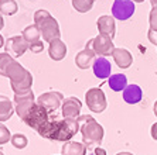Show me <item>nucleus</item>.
<instances>
[{
	"label": "nucleus",
	"mask_w": 157,
	"mask_h": 155,
	"mask_svg": "<svg viewBox=\"0 0 157 155\" xmlns=\"http://www.w3.org/2000/svg\"><path fill=\"white\" fill-rule=\"evenodd\" d=\"M6 78L10 79V86L14 93L26 92V90H30L33 86L31 72L27 71L21 64H18L16 59L9 65L7 71H6Z\"/></svg>",
	"instance_id": "f03ea898"
},
{
	"label": "nucleus",
	"mask_w": 157,
	"mask_h": 155,
	"mask_svg": "<svg viewBox=\"0 0 157 155\" xmlns=\"http://www.w3.org/2000/svg\"><path fill=\"white\" fill-rule=\"evenodd\" d=\"M13 61H14V58L11 57L10 54H7V52H2L0 54V75L6 76V71H7L9 65Z\"/></svg>",
	"instance_id": "b1692460"
},
{
	"label": "nucleus",
	"mask_w": 157,
	"mask_h": 155,
	"mask_svg": "<svg viewBox=\"0 0 157 155\" xmlns=\"http://www.w3.org/2000/svg\"><path fill=\"white\" fill-rule=\"evenodd\" d=\"M147 38L153 45H157V31H153V30H149L147 33Z\"/></svg>",
	"instance_id": "cd10ccee"
},
{
	"label": "nucleus",
	"mask_w": 157,
	"mask_h": 155,
	"mask_svg": "<svg viewBox=\"0 0 157 155\" xmlns=\"http://www.w3.org/2000/svg\"><path fill=\"white\" fill-rule=\"evenodd\" d=\"M122 96H123V100L128 103V105H136L139 103L143 98V92L142 87L136 83H132V85H128L124 87V90L122 92Z\"/></svg>",
	"instance_id": "dca6fc26"
},
{
	"label": "nucleus",
	"mask_w": 157,
	"mask_h": 155,
	"mask_svg": "<svg viewBox=\"0 0 157 155\" xmlns=\"http://www.w3.org/2000/svg\"><path fill=\"white\" fill-rule=\"evenodd\" d=\"M153 112H154V116L157 117V100H156V103H154V107H153Z\"/></svg>",
	"instance_id": "473e14b6"
},
{
	"label": "nucleus",
	"mask_w": 157,
	"mask_h": 155,
	"mask_svg": "<svg viewBox=\"0 0 157 155\" xmlns=\"http://www.w3.org/2000/svg\"><path fill=\"white\" fill-rule=\"evenodd\" d=\"M85 103L88 109L94 113H103L108 107V101L101 87H91L85 93Z\"/></svg>",
	"instance_id": "39448f33"
},
{
	"label": "nucleus",
	"mask_w": 157,
	"mask_h": 155,
	"mask_svg": "<svg viewBox=\"0 0 157 155\" xmlns=\"http://www.w3.org/2000/svg\"><path fill=\"white\" fill-rule=\"evenodd\" d=\"M14 105L18 103H23V101H30V100H36V96H34V92L31 89L26 90V92H21V93H14Z\"/></svg>",
	"instance_id": "393cba45"
},
{
	"label": "nucleus",
	"mask_w": 157,
	"mask_h": 155,
	"mask_svg": "<svg viewBox=\"0 0 157 155\" xmlns=\"http://www.w3.org/2000/svg\"><path fill=\"white\" fill-rule=\"evenodd\" d=\"M150 134H151V138L157 141V121L151 126V128H150Z\"/></svg>",
	"instance_id": "c85d7f7f"
},
{
	"label": "nucleus",
	"mask_w": 157,
	"mask_h": 155,
	"mask_svg": "<svg viewBox=\"0 0 157 155\" xmlns=\"http://www.w3.org/2000/svg\"><path fill=\"white\" fill-rule=\"evenodd\" d=\"M4 27V20H3V14L0 13V30Z\"/></svg>",
	"instance_id": "7c9ffc66"
},
{
	"label": "nucleus",
	"mask_w": 157,
	"mask_h": 155,
	"mask_svg": "<svg viewBox=\"0 0 157 155\" xmlns=\"http://www.w3.org/2000/svg\"><path fill=\"white\" fill-rule=\"evenodd\" d=\"M88 147L78 141H65L61 148V155H86Z\"/></svg>",
	"instance_id": "f3484780"
},
{
	"label": "nucleus",
	"mask_w": 157,
	"mask_h": 155,
	"mask_svg": "<svg viewBox=\"0 0 157 155\" xmlns=\"http://www.w3.org/2000/svg\"><path fill=\"white\" fill-rule=\"evenodd\" d=\"M4 45H6V52L10 54L13 58L23 57L29 51V44H27V41L24 40L23 35L10 37Z\"/></svg>",
	"instance_id": "1a4fd4ad"
},
{
	"label": "nucleus",
	"mask_w": 157,
	"mask_h": 155,
	"mask_svg": "<svg viewBox=\"0 0 157 155\" xmlns=\"http://www.w3.org/2000/svg\"><path fill=\"white\" fill-rule=\"evenodd\" d=\"M21 35L24 37V40L29 44V50L34 54H40L44 51V42L41 40V33L40 30L37 28L36 24L27 25L26 28L23 30Z\"/></svg>",
	"instance_id": "0eeeda50"
},
{
	"label": "nucleus",
	"mask_w": 157,
	"mask_h": 155,
	"mask_svg": "<svg viewBox=\"0 0 157 155\" xmlns=\"http://www.w3.org/2000/svg\"><path fill=\"white\" fill-rule=\"evenodd\" d=\"M92 71H94V75L98 79H106L112 73V66H110V62L105 57H96L95 62L92 65Z\"/></svg>",
	"instance_id": "f8f14e48"
},
{
	"label": "nucleus",
	"mask_w": 157,
	"mask_h": 155,
	"mask_svg": "<svg viewBox=\"0 0 157 155\" xmlns=\"http://www.w3.org/2000/svg\"><path fill=\"white\" fill-rule=\"evenodd\" d=\"M0 155H4V154H3V152H2V151H0Z\"/></svg>",
	"instance_id": "e433bc0d"
},
{
	"label": "nucleus",
	"mask_w": 157,
	"mask_h": 155,
	"mask_svg": "<svg viewBox=\"0 0 157 155\" xmlns=\"http://www.w3.org/2000/svg\"><path fill=\"white\" fill-rule=\"evenodd\" d=\"M150 3H151L153 7H157V0H150Z\"/></svg>",
	"instance_id": "72a5a7b5"
},
{
	"label": "nucleus",
	"mask_w": 157,
	"mask_h": 155,
	"mask_svg": "<svg viewBox=\"0 0 157 155\" xmlns=\"http://www.w3.org/2000/svg\"><path fill=\"white\" fill-rule=\"evenodd\" d=\"M95 155H106V151L102 148H96L95 149Z\"/></svg>",
	"instance_id": "c756f323"
},
{
	"label": "nucleus",
	"mask_w": 157,
	"mask_h": 155,
	"mask_svg": "<svg viewBox=\"0 0 157 155\" xmlns=\"http://www.w3.org/2000/svg\"><path fill=\"white\" fill-rule=\"evenodd\" d=\"M67 45L65 42L61 40V38H57V40H52L48 45V55L52 61L58 62L62 61L64 58L67 57Z\"/></svg>",
	"instance_id": "4468645a"
},
{
	"label": "nucleus",
	"mask_w": 157,
	"mask_h": 155,
	"mask_svg": "<svg viewBox=\"0 0 157 155\" xmlns=\"http://www.w3.org/2000/svg\"><path fill=\"white\" fill-rule=\"evenodd\" d=\"M18 10L16 0H0V13L3 16H13Z\"/></svg>",
	"instance_id": "aec40b11"
},
{
	"label": "nucleus",
	"mask_w": 157,
	"mask_h": 155,
	"mask_svg": "<svg viewBox=\"0 0 157 155\" xmlns=\"http://www.w3.org/2000/svg\"><path fill=\"white\" fill-rule=\"evenodd\" d=\"M132 2H135V3H143L144 0H132Z\"/></svg>",
	"instance_id": "c9c22d12"
},
{
	"label": "nucleus",
	"mask_w": 157,
	"mask_h": 155,
	"mask_svg": "<svg viewBox=\"0 0 157 155\" xmlns=\"http://www.w3.org/2000/svg\"><path fill=\"white\" fill-rule=\"evenodd\" d=\"M78 121H79L81 135H82L84 144L86 147H91V145H96L102 142L103 135H105L103 127L92 116H79Z\"/></svg>",
	"instance_id": "7ed1b4c3"
},
{
	"label": "nucleus",
	"mask_w": 157,
	"mask_h": 155,
	"mask_svg": "<svg viewBox=\"0 0 157 155\" xmlns=\"http://www.w3.org/2000/svg\"><path fill=\"white\" fill-rule=\"evenodd\" d=\"M96 27H98L99 34L109 35L110 38H113L116 34V24H115V18L112 16H101L96 21Z\"/></svg>",
	"instance_id": "ddd939ff"
},
{
	"label": "nucleus",
	"mask_w": 157,
	"mask_h": 155,
	"mask_svg": "<svg viewBox=\"0 0 157 155\" xmlns=\"http://www.w3.org/2000/svg\"><path fill=\"white\" fill-rule=\"evenodd\" d=\"M108 85L113 92H123L128 86V78L124 73H115L108 78Z\"/></svg>",
	"instance_id": "6ab92c4d"
},
{
	"label": "nucleus",
	"mask_w": 157,
	"mask_h": 155,
	"mask_svg": "<svg viewBox=\"0 0 157 155\" xmlns=\"http://www.w3.org/2000/svg\"><path fill=\"white\" fill-rule=\"evenodd\" d=\"M34 24L37 25V28L40 30L41 38L45 42H51L52 40L61 38V31H59V24L57 21V18H54L50 11L40 9L34 13Z\"/></svg>",
	"instance_id": "f257e3e1"
},
{
	"label": "nucleus",
	"mask_w": 157,
	"mask_h": 155,
	"mask_svg": "<svg viewBox=\"0 0 157 155\" xmlns=\"http://www.w3.org/2000/svg\"><path fill=\"white\" fill-rule=\"evenodd\" d=\"M10 142L13 144V147L17 148V149H23V148H26L27 144H29V140L24 134L21 133H17V134H13L11 135V140Z\"/></svg>",
	"instance_id": "5701e85b"
},
{
	"label": "nucleus",
	"mask_w": 157,
	"mask_h": 155,
	"mask_svg": "<svg viewBox=\"0 0 157 155\" xmlns=\"http://www.w3.org/2000/svg\"><path fill=\"white\" fill-rule=\"evenodd\" d=\"M14 107H13V101L6 96L0 94V123L7 121L11 119V116L14 114Z\"/></svg>",
	"instance_id": "a211bd4d"
},
{
	"label": "nucleus",
	"mask_w": 157,
	"mask_h": 155,
	"mask_svg": "<svg viewBox=\"0 0 157 155\" xmlns=\"http://www.w3.org/2000/svg\"><path fill=\"white\" fill-rule=\"evenodd\" d=\"M95 59H96V54L94 52V50L89 47H85L84 50L79 51V52L75 55V65L79 69L92 68Z\"/></svg>",
	"instance_id": "9b49d317"
},
{
	"label": "nucleus",
	"mask_w": 157,
	"mask_h": 155,
	"mask_svg": "<svg viewBox=\"0 0 157 155\" xmlns=\"http://www.w3.org/2000/svg\"><path fill=\"white\" fill-rule=\"evenodd\" d=\"M149 24H150V30L157 31V7H153L151 10H150Z\"/></svg>",
	"instance_id": "bb28decb"
},
{
	"label": "nucleus",
	"mask_w": 157,
	"mask_h": 155,
	"mask_svg": "<svg viewBox=\"0 0 157 155\" xmlns=\"http://www.w3.org/2000/svg\"><path fill=\"white\" fill-rule=\"evenodd\" d=\"M156 47H157V45H156Z\"/></svg>",
	"instance_id": "4c0bfd02"
},
{
	"label": "nucleus",
	"mask_w": 157,
	"mask_h": 155,
	"mask_svg": "<svg viewBox=\"0 0 157 155\" xmlns=\"http://www.w3.org/2000/svg\"><path fill=\"white\" fill-rule=\"evenodd\" d=\"M64 96L59 92H45L37 99V105L44 107L47 112H55L59 106H62Z\"/></svg>",
	"instance_id": "6e6552de"
},
{
	"label": "nucleus",
	"mask_w": 157,
	"mask_h": 155,
	"mask_svg": "<svg viewBox=\"0 0 157 155\" xmlns=\"http://www.w3.org/2000/svg\"><path fill=\"white\" fill-rule=\"evenodd\" d=\"M81 110H82V103L78 98L71 96L64 99L61 106V113L64 119H78L81 116Z\"/></svg>",
	"instance_id": "9d476101"
},
{
	"label": "nucleus",
	"mask_w": 157,
	"mask_h": 155,
	"mask_svg": "<svg viewBox=\"0 0 157 155\" xmlns=\"http://www.w3.org/2000/svg\"><path fill=\"white\" fill-rule=\"evenodd\" d=\"M112 58H113L115 64L121 69H128L133 64V55L126 48H115Z\"/></svg>",
	"instance_id": "2eb2a0df"
},
{
	"label": "nucleus",
	"mask_w": 157,
	"mask_h": 155,
	"mask_svg": "<svg viewBox=\"0 0 157 155\" xmlns=\"http://www.w3.org/2000/svg\"><path fill=\"white\" fill-rule=\"evenodd\" d=\"M36 103H37L36 100L23 101V103H18V105H16L14 110H16V113H17L18 117H20L21 120H24L27 117V114H29V113L33 110V107L36 106Z\"/></svg>",
	"instance_id": "412c9836"
},
{
	"label": "nucleus",
	"mask_w": 157,
	"mask_h": 155,
	"mask_svg": "<svg viewBox=\"0 0 157 155\" xmlns=\"http://www.w3.org/2000/svg\"><path fill=\"white\" fill-rule=\"evenodd\" d=\"M4 44H6V42H4V40H3V37H2V34H0V48L3 47Z\"/></svg>",
	"instance_id": "2f4dec72"
},
{
	"label": "nucleus",
	"mask_w": 157,
	"mask_h": 155,
	"mask_svg": "<svg viewBox=\"0 0 157 155\" xmlns=\"http://www.w3.org/2000/svg\"><path fill=\"white\" fill-rule=\"evenodd\" d=\"M116 155H133L132 152H117Z\"/></svg>",
	"instance_id": "f704fd0d"
},
{
	"label": "nucleus",
	"mask_w": 157,
	"mask_h": 155,
	"mask_svg": "<svg viewBox=\"0 0 157 155\" xmlns=\"http://www.w3.org/2000/svg\"><path fill=\"white\" fill-rule=\"evenodd\" d=\"M135 2H132V0H113L110 13H112V17L115 20L126 21L135 14Z\"/></svg>",
	"instance_id": "423d86ee"
},
{
	"label": "nucleus",
	"mask_w": 157,
	"mask_h": 155,
	"mask_svg": "<svg viewBox=\"0 0 157 155\" xmlns=\"http://www.w3.org/2000/svg\"><path fill=\"white\" fill-rule=\"evenodd\" d=\"M94 2L95 0H72V7L78 11V13H88L94 7Z\"/></svg>",
	"instance_id": "4be33fe9"
},
{
	"label": "nucleus",
	"mask_w": 157,
	"mask_h": 155,
	"mask_svg": "<svg viewBox=\"0 0 157 155\" xmlns=\"http://www.w3.org/2000/svg\"><path fill=\"white\" fill-rule=\"evenodd\" d=\"M85 47H89L94 50V52L96 54V57H110L115 51V44L113 38H110L109 35L105 34H98L96 37H94L92 40H89L86 42Z\"/></svg>",
	"instance_id": "20e7f679"
},
{
	"label": "nucleus",
	"mask_w": 157,
	"mask_h": 155,
	"mask_svg": "<svg viewBox=\"0 0 157 155\" xmlns=\"http://www.w3.org/2000/svg\"><path fill=\"white\" fill-rule=\"evenodd\" d=\"M11 140V133L7 127L4 126L3 123H0V145L7 144L9 141Z\"/></svg>",
	"instance_id": "a878e982"
}]
</instances>
